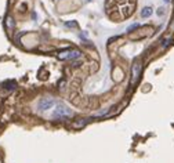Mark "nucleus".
<instances>
[{
	"label": "nucleus",
	"mask_w": 174,
	"mask_h": 163,
	"mask_svg": "<svg viewBox=\"0 0 174 163\" xmlns=\"http://www.w3.org/2000/svg\"><path fill=\"white\" fill-rule=\"evenodd\" d=\"M82 57V53L79 51L78 48H66V50H61L57 53L58 60H75V58Z\"/></svg>",
	"instance_id": "obj_1"
},
{
	"label": "nucleus",
	"mask_w": 174,
	"mask_h": 163,
	"mask_svg": "<svg viewBox=\"0 0 174 163\" xmlns=\"http://www.w3.org/2000/svg\"><path fill=\"white\" fill-rule=\"evenodd\" d=\"M72 115V111L71 108H68L66 105L64 104H57L54 108V112H53V118H57V119H62V118H66V116H71Z\"/></svg>",
	"instance_id": "obj_2"
},
{
	"label": "nucleus",
	"mask_w": 174,
	"mask_h": 163,
	"mask_svg": "<svg viewBox=\"0 0 174 163\" xmlns=\"http://www.w3.org/2000/svg\"><path fill=\"white\" fill-rule=\"evenodd\" d=\"M54 105H55L54 98H51V97H43L42 100L37 102V111L46 112V111H48V109H51Z\"/></svg>",
	"instance_id": "obj_3"
},
{
	"label": "nucleus",
	"mask_w": 174,
	"mask_h": 163,
	"mask_svg": "<svg viewBox=\"0 0 174 163\" xmlns=\"http://www.w3.org/2000/svg\"><path fill=\"white\" fill-rule=\"evenodd\" d=\"M141 64H138L137 61H135L134 64H133L131 67V85H135L138 80V76H140V73H141Z\"/></svg>",
	"instance_id": "obj_4"
},
{
	"label": "nucleus",
	"mask_w": 174,
	"mask_h": 163,
	"mask_svg": "<svg viewBox=\"0 0 174 163\" xmlns=\"http://www.w3.org/2000/svg\"><path fill=\"white\" fill-rule=\"evenodd\" d=\"M151 14H152V9H151V7H145V9H142V11H141L142 18H148Z\"/></svg>",
	"instance_id": "obj_5"
},
{
	"label": "nucleus",
	"mask_w": 174,
	"mask_h": 163,
	"mask_svg": "<svg viewBox=\"0 0 174 163\" xmlns=\"http://www.w3.org/2000/svg\"><path fill=\"white\" fill-rule=\"evenodd\" d=\"M137 28H140V24H133V25H130V26L127 28V32H131V30L137 29Z\"/></svg>",
	"instance_id": "obj_6"
},
{
	"label": "nucleus",
	"mask_w": 174,
	"mask_h": 163,
	"mask_svg": "<svg viewBox=\"0 0 174 163\" xmlns=\"http://www.w3.org/2000/svg\"><path fill=\"white\" fill-rule=\"evenodd\" d=\"M65 26H78V24L76 22H66Z\"/></svg>",
	"instance_id": "obj_7"
},
{
	"label": "nucleus",
	"mask_w": 174,
	"mask_h": 163,
	"mask_svg": "<svg viewBox=\"0 0 174 163\" xmlns=\"http://www.w3.org/2000/svg\"><path fill=\"white\" fill-rule=\"evenodd\" d=\"M11 19H12V18H9V21H7V25H9V26H11V28H12V26H14V22H12Z\"/></svg>",
	"instance_id": "obj_8"
},
{
	"label": "nucleus",
	"mask_w": 174,
	"mask_h": 163,
	"mask_svg": "<svg viewBox=\"0 0 174 163\" xmlns=\"http://www.w3.org/2000/svg\"><path fill=\"white\" fill-rule=\"evenodd\" d=\"M165 2H169V0H165Z\"/></svg>",
	"instance_id": "obj_9"
}]
</instances>
